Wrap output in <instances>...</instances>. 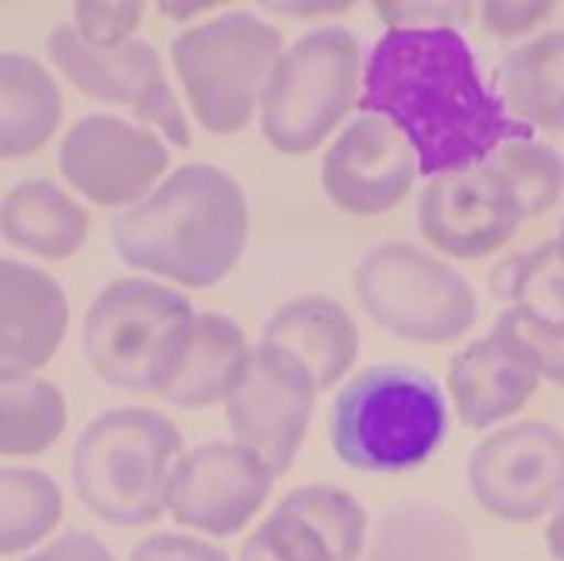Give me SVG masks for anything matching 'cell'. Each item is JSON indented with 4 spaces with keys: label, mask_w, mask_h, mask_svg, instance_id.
I'll return each instance as SVG.
<instances>
[{
    "label": "cell",
    "mask_w": 564,
    "mask_h": 561,
    "mask_svg": "<svg viewBox=\"0 0 564 561\" xmlns=\"http://www.w3.org/2000/svg\"><path fill=\"white\" fill-rule=\"evenodd\" d=\"M359 109L400 131L427 179L533 138L484 85L458 29H387L365 63Z\"/></svg>",
    "instance_id": "cell-1"
},
{
    "label": "cell",
    "mask_w": 564,
    "mask_h": 561,
    "mask_svg": "<svg viewBox=\"0 0 564 561\" xmlns=\"http://www.w3.org/2000/svg\"><path fill=\"white\" fill-rule=\"evenodd\" d=\"M110 237L128 269L203 290L237 269L250 240V206L225 169L187 163L116 213Z\"/></svg>",
    "instance_id": "cell-2"
},
{
    "label": "cell",
    "mask_w": 564,
    "mask_h": 561,
    "mask_svg": "<svg viewBox=\"0 0 564 561\" xmlns=\"http://www.w3.org/2000/svg\"><path fill=\"white\" fill-rule=\"evenodd\" d=\"M184 455L178 424L147 406L100 412L75 436L69 477L78 503L112 527L153 525Z\"/></svg>",
    "instance_id": "cell-3"
},
{
    "label": "cell",
    "mask_w": 564,
    "mask_h": 561,
    "mask_svg": "<svg viewBox=\"0 0 564 561\" xmlns=\"http://www.w3.org/2000/svg\"><path fill=\"white\" fill-rule=\"evenodd\" d=\"M197 312L182 290L150 278H119L85 312L82 349L104 384L126 393H160L175 384Z\"/></svg>",
    "instance_id": "cell-4"
},
{
    "label": "cell",
    "mask_w": 564,
    "mask_h": 561,
    "mask_svg": "<svg viewBox=\"0 0 564 561\" xmlns=\"http://www.w3.org/2000/svg\"><path fill=\"white\" fill-rule=\"evenodd\" d=\"M446 436V399L405 365H371L334 399L330 446L346 468L400 474L424 465Z\"/></svg>",
    "instance_id": "cell-5"
},
{
    "label": "cell",
    "mask_w": 564,
    "mask_h": 561,
    "mask_svg": "<svg viewBox=\"0 0 564 561\" xmlns=\"http://www.w3.org/2000/svg\"><path fill=\"white\" fill-rule=\"evenodd\" d=\"M281 32L250 10H231L172 41V63L187 107L213 134H237L262 107L278 56Z\"/></svg>",
    "instance_id": "cell-6"
},
{
    "label": "cell",
    "mask_w": 564,
    "mask_h": 561,
    "mask_svg": "<svg viewBox=\"0 0 564 561\" xmlns=\"http://www.w3.org/2000/svg\"><path fill=\"white\" fill-rule=\"evenodd\" d=\"M362 47L349 29H315L278 56L262 94V134L288 157L322 147L359 100Z\"/></svg>",
    "instance_id": "cell-7"
},
{
    "label": "cell",
    "mask_w": 564,
    "mask_h": 561,
    "mask_svg": "<svg viewBox=\"0 0 564 561\" xmlns=\"http://www.w3.org/2000/svg\"><path fill=\"white\" fill-rule=\"evenodd\" d=\"M356 296L368 319L400 341L443 346L477 322V293L449 262L412 244H381L356 269Z\"/></svg>",
    "instance_id": "cell-8"
},
{
    "label": "cell",
    "mask_w": 564,
    "mask_h": 561,
    "mask_svg": "<svg viewBox=\"0 0 564 561\" xmlns=\"http://www.w3.org/2000/svg\"><path fill=\"white\" fill-rule=\"evenodd\" d=\"M44 51L82 94L112 107L134 109L138 119L150 122L172 144L191 147L184 109L165 82L163 60L153 44L131 37L122 47L104 51L82 41L73 22H59L44 37Z\"/></svg>",
    "instance_id": "cell-9"
},
{
    "label": "cell",
    "mask_w": 564,
    "mask_h": 561,
    "mask_svg": "<svg viewBox=\"0 0 564 561\" xmlns=\"http://www.w3.org/2000/svg\"><path fill=\"white\" fill-rule=\"evenodd\" d=\"M477 506L509 525H533L564 499V431L549 421H518L484 436L468 458Z\"/></svg>",
    "instance_id": "cell-10"
},
{
    "label": "cell",
    "mask_w": 564,
    "mask_h": 561,
    "mask_svg": "<svg viewBox=\"0 0 564 561\" xmlns=\"http://www.w3.org/2000/svg\"><path fill=\"white\" fill-rule=\"evenodd\" d=\"M315 393V380L293 356L272 344H259L250 349L240 378L225 397L228 428L274 477H284L310 431Z\"/></svg>",
    "instance_id": "cell-11"
},
{
    "label": "cell",
    "mask_w": 564,
    "mask_h": 561,
    "mask_svg": "<svg viewBox=\"0 0 564 561\" xmlns=\"http://www.w3.org/2000/svg\"><path fill=\"white\" fill-rule=\"evenodd\" d=\"M56 163L69 187L94 206L126 209L160 184L172 157L156 131L88 112L66 131Z\"/></svg>",
    "instance_id": "cell-12"
},
{
    "label": "cell",
    "mask_w": 564,
    "mask_h": 561,
    "mask_svg": "<svg viewBox=\"0 0 564 561\" xmlns=\"http://www.w3.org/2000/svg\"><path fill=\"white\" fill-rule=\"evenodd\" d=\"M274 481L272 468L237 440H213L178 458L165 511L175 525L235 537L265 506Z\"/></svg>",
    "instance_id": "cell-13"
},
{
    "label": "cell",
    "mask_w": 564,
    "mask_h": 561,
    "mask_svg": "<svg viewBox=\"0 0 564 561\" xmlns=\"http://www.w3.org/2000/svg\"><path fill=\"white\" fill-rule=\"evenodd\" d=\"M524 222L502 172L480 165L434 175L419 199V225L427 244L453 259H484L509 244Z\"/></svg>",
    "instance_id": "cell-14"
},
{
    "label": "cell",
    "mask_w": 564,
    "mask_h": 561,
    "mask_svg": "<svg viewBox=\"0 0 564 561\" xmlns=\"http://www.w3.org/2000/svg\"><path fill=\"white\" fill-rule=\"evenodd\" d=\"M419 163L390 122L359 116L337 134L322 160V187L352 216H383L409 197Z\"/></svg>",
    "instance_id": "cell-15"
},
{
    "label": "cell",
    "mask_w": 564,
    "mask_h": 561,
    "mask_svg": "<svg viewBox=\"0 0 564 561\" xmlns=\"http://www.w3.org/2000/svg\"><path fill=\"white\" fill-rule=\"evenodd\" d=\"M69 331V296L29 262L0 256V378L35 375Z\"/></svg>",
    "instance_id": "cell-16"
},
{
    "label": "cell",
    "mask_w": 564,
    "mask_h": 561,
    "mask_svg": "<svg viewBox=\"0 0 564 561\" xmlns=\"http://www.w3.org/2000/svg\"><path fill=\"white\" fill-rule=\"evenodd\" d=\"M528 349L499 331L468 344L449 365V393L465 428L487 431L521 412L540 390Z\"/></svg>",
    "instance_id": "cell-17"
},
{
    "label": "cell",
    "mask_w": 564,
    "mask_h": 561,
    "mask_svg": "<svg viewBox=\"0 0 564 561\" xmlns=\"http://www.w3.org/2000/svg\"><path fill=\"white\" fill-rule=\"evenodd\" d=\"M262 344L293 356L310 371L315 390H330L349 375L359 359V327L340 303L328 296H293L269 319Z\"/></svg>",
    "instance_id": "cell-18"
},
{
    "label": "cell",
    "mask_w": 564,
    "mask_h": 561,
    "mask_svg": "<svg viewBox=\"0 0 564 561\" xmlns=\"http://www.w3.org/2000/svg\"><path fill=\"white\" fill-rule=\"evenodd\" d=\"M91 235V218L51 179H29L0 197V237L37 259H69Z\"/></svg>",
    "instance_id": "cell-19"
},
{
    "label": "cell",
    "mask_w": 564,
    "mask_h": 561,
    "mask_svg": "<svg viewBox=\"0 0 564 561\" xmlns=\"http://www.w3.org/2000/svg\"><path fill=\"white\" fill-rule=\"evenodd\" d=\"M63 122V94L44 63L0 54V160H22L47 144Z\"/></svg>",
    "instance_id": "cell-20"
},
{
    "label": "cell",
    "mask_w": 564,
    "mask_h": 561,
    "mask_svg": "<svg viewBox=\"0 0 564 561\" xmlns=\"http://www.w3.org/2000/svg\"><path fill=\"white\" fill-rule=\"evenodd\" d=\"M499 100L528 128L564 131V29L514 47L496 69Z\"/></svg>",
    "instance_id": "cell-21"
},
{
    "label": "cell",
    "mask_w": 564,
    "mask_h": 561,
    "mask_svg": "<svg viewBox=\"0 0 564 561\" xmlns=\"http://www.w3.org/2000/svg\"><path fill=\"white\" fill-rule=\"evenodd\" d=\"M247 334L221 312H197L191 344L175 384L163 393L165 402L178 409H203L225 402L250 359Z\"/></svg>",
    "instance_id": "cell-22"
},
{
    "label": "cell",
    "mask_w": 564,
    "mask_h": 561,
    "mask_svg": "<svg viewBox=\"0 0 564 561\" xmlns=\"http://www.w3.org/2000/svg\"><path fill=\"white\" fill-rule=\"evenodd\" d=\"M368 561H474V549L446 508L400 503L378 521Z\"/></svg>",
    "instance_id": "cell-23"
},
{
    "label": "cell",
    "mask_w": 564,
    "mask_h": 561,
    "mask_svg": "<svg viewBox=\"0 0 564 561\" xmlns=\"http://www.w3.org/2000/svg\"><path fill=\"white\" fill-rule=\"evenodd\" d=\"M69 424L66 397L37 375L0 378V455L25 458L54 446Z\"/></svg>",
    "instance_id": "cell-24"
},
{
    "label": "cell",
    "mask_w": 564,
    "mask_h": 561,
    "mask_svg": "<svg viewBox=\"0 0 564 561\" xmlns=\"http://www.w3.org/2000/svg\"><path fill=\"white\" fill-rule=\"evenodd\" d=\"M63 521V489L47 471L0 465V555L47 540Z\"/></svg>",
    "instance_id": "cell-25"
},
{
    "label": "cell",
    "mask_w": 564,
    "mask_h": 561,
    "mask_svg": "<svg viewBox=\"0 0 564 561\" xmlns=\"http://www.w3.org/2000/svg\"><path fill=\"white\" fill-rule=\"evenodd\" d=\"M281 506L296 511L328 543L334 561L362 559L365 540H368V515L352 493L330 487V484H312V487L288 493Z\"/></svg>",
    "instance_id": "cell-26"
},
{
    "label": "cell",
    "mask_w": 564,
    "mask_h": 561,
    "mask_svg": "<svg viewBox=\"0 0 564 561\" xmlns=\"http://www.w3.org/2000/svg\"><path fill=\"white\" fill-rule=\"evenodd\" d=\"M502 172L511 194L521 206V216L536 218L549 213L564 194V160L552 147L540 141H509L490 157Z\"/></svg>",
    "instance_id": "cell-27"
},
{
    "label": "cell",
    "mask_w": 564,
    "mask_h": 561,
    "mask_svg": "<svg viewBox=\"0 0 564 561\" xmlns=\"http://www.w3.org/2000/svg\"><path fill=\"white\" fill-rule=\"evenodd\" d=\"M502 272L506 281L496 284V293L564 334V262L555 253V240L521 259H511Z\"/></svg>",
    "instance_id": "cell-28"
},
{
    "label": "cell",
    "mask_w": 564,
    "mask_h": 561,
    "mask_svg": "<svg viewBox=\"0 0 564 561\" xmlns=\"http://www.w3.org/2000/svg\"><path fill=\"white\" fill-rule=\"evenodd\" d=\"M237 561H334V552L296 511L278 503L240 546Z\"/></svg>",
    "instance_id": "cell-29"
},
{
    "label": "cell",
    "mask_w": 564,
    "mask_h": 561,
    "mask_svg": "<svg viewBox=\"0 0 564 561\" xmlns=\"http://www.w3.org/2000/svg\"><path fill=\"white\" fill-rule=\"evenodd\" d=\"M144 19V3L138 0H78L73 3V29L91 47H122Z\"/></svg>",
    "instance_id": "cell-30"
},
{
    "label": "cell",
    "mask_w": 564,
    "mask_h": 561,
    "mask_svg": "<svg viewBox=\"0 0 564 561\" xmlns=\"http://www.w3.org/2000/svg\"><path fill=\"white\" fill-rule=\"evenodd\" d=\"M492 331H499V334H506V337L524 346L533 365H536V371H540V378L564 387V334L558 327L540 322L536 315H530L524 309L509 306L496 319Z\"/></svg>",
    "instance_id": "cell-31"
},
{
    "label": "cell",
    "mask_w": 564,
    "mask_h": 561,
    "mask_svg": "<svg viewBox=\"0 0 564 561\" xmlns=\"http://www.w3.org/2000/svg\"><path fill=\"white\" fill-rule=\"evenodd\" d=\"M387 29H455L471 19L468 3H431V0H409V3H375Z\"/></svg>",
    "instance_id": "cell-32"
},
{
    "label": "cell",
    "mask_w": 564,
    "mask_h": 561,
    "mask_svg": "<svg viewBox=\"0 0 564 561\" xmlns=\"http://www.w3.org/2000/svg\"><path fill=\"white\" fill-rule=\"evenodd\" d=\"M484 29L496 37L530 35L555 10L552 0H487L477 7Z\"/></svg>",
    "instance_id": "cell-33"
},
{
    "label": "cell",
    "mask_w": 564,
    "mask_h": 561,
    "mask_svg": "<svg viewBox=\"0 0 564 561\" xmlns=\"http://www.w3.org/2000/svg\"><path fill=\"white\" fill-rule=\"evenodd\" d=\"M128 561H231L228 552L213 546L200 537H184V533H150L131 549Z\"/></svg>",
    "instance_id": "cell-34"
},
{
    "label": "cell",
    "mask_w": 564,
    "mask_h": 561,
    "mask_svg": "<svg viewBox=\"0 0 564 561\" xmlns=\"http://www.w3.org/2000/svg\"><path fill=\"white\" fill-rule=\"evenodd\" d=\"M25 561H116L112 552L104 546L100 537H94L91 530H63L47 546H41L35 555Z\"/></svg>",
    "instance_id": "cell-35"
},
{
    "label": "cell",
    "mask_w": 564,
    "mask_h": 561,
    "mask_svg": "<svg viewBox=\"0 0 564 561\" xmlns=\"http://www.w3.org/2000/svg\"><path fill=\"white\" fill-rule=\"evenodd\" d=\"M546 549L555 561H564V499L546 525Z\"/></svg>",
    "instance_id": "cell-36"
},
{
    "label": "cell",
    "mask_w": 564,
    "mask_h": 561,
    "mask_svg": "<svg viewBox=\"0 0 564 561\" xmlns=\"http://www.w3.org/2000/svg\"><path fill=\"white\" fill-rule=\"evenodd\" d=\"M203 10H213V3H160V13L172 19H191L194 13H203Z\"/></svg>",
    "instance_id": "cell-37"
},
{
    "label": "cell",
    "mask_w": 564,
    "mask_h": 561,
    "mask_svg": "<svg viewBox=\"0 0 564 561\" xmlns=\"http://www.w3.org/2000/svg\"><path fill=\"white\" fill-rule=\"evenodd\" d=\"M281 10H288L293 17H315V10L337 13V10H346V3H281Z\"/></svg>",
    "instance_id": "cell-38"
},
{
    "label": "cell",
    "mask_w": 564,
    "mask_h": 561,
    "mask_svg": "<svg viewBox=\"0 0 564 561\" xmlns=\"http://www.w3.org/2000/svg\"><path fill=\"white\" fill-rule=\"evenodd\" d=\"M555 253H558V259L564 262V222H562V231H558V237H555Z\"/></svg>",
    "instance_id": "cell-39"
}]
</instances>
